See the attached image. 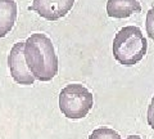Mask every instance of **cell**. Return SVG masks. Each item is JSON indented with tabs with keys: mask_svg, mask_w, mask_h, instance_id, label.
Listing matches in <instances>:
<instances>
[{
	"mask_svg": "<svg viewBox=\"0 0 154 139\" xmlns=\"http://www.w3.org/2000/svg\"><path fill=\"white\" fill-rule=\"evenodd\" d=\"M25 41L16 43L8 55V65L14 81L21 85H32L35 77L30 72L25 61Z\"/></svg>",
	"mask_w": 154,
	"mask_h": 139,
	"instance_id": "277c9868",
	"label": "cell"
},
{
	"mask_svg": "<svg viewBox=\"0 0 154 139\" xmlns=\"http://www.w3.org/2000/svg\"><path fill=\"white\" fill-rule=\"evenodd\" d=\"M73 3L75 0H33L28 9L37 12L38 16L48 21H57L71 11Z\"/></svg>",
	"mask_w": 154,
	"mask_h": 139,
	"instance_id": "5b68a950",
	"label": "cell"
},
{
	"mask_svg": "<svg viewBox=\"0 0 154 139\" xmlns=\"http://www.w3.org/2000/svg\"><path fill=\"white\" fill-rule=\"evenodd\" d=\"M89 139H122L121 135L110 128H99L93 130Z\"/></svg>",
	"mask_w": 154,
	"mask_h": 139,
	"instance_id": "ba28073f",
	"label": "cell"
},
{
	"mask_svg": "<svg viewBox=\"0 0 154 139\" xmlns=\"http://www.w3.org/2000/svg\"><path fill=\"white\" fill-rule=\"evenodd\" d=\"M17 20L16 0H0V37H4L13 28Z\"/></svg>",
	"mask_w": 154,
	"mask_h": 139,
	"instance_id": "52a82bcc",
	"label": "cell"
},
{
	"mask_svg": "<svg viewBox=\"0 0 154 139\" xmlns=\"http://www.w3.org/2000/svg\"><path fill=\"white\" fill-rule=\"evenodd\" d=\"M94 106L93 93L82 84H69L59 94V108L71 120L84 118Z\"/></svg>",
	"mask_w": 154,
	"mask_h": 139,
	"instance_id": "3957f363",
	"label": "cell"
},
{
	"mask_svg": "<svg viewBox=\"0 0 154 139\" xmlns=\"http://www.w3.org/2000/svg\"><path fill=\"white\" fill-rule=\"evenodd\" d=\"M126 139H141V138L139 137V135H130V137H127Z\"/></svg>",
	"mask_w": 154,
	"mask_h": 139,
	"instance_id": "9c48e42d",
	"label": "cell"
},
{
	"mask_svg": "<svg viewBox=\"0 0 154 139\" xmlns=\"http://www.w3.org/2000/svg\"><path fill=\"white\" fill-rule=\"evenodd\" d=\"M146 50V39L139 27L125 26L116 33L113 40V57L121 65H136L144 58Z\"/></svg>",
	"mask_w": 154,
	"mask_h": 139,
	"instance_id": "7a4b0ae2",
	"label": "cell"
},
{
	"mask_svg": "<svg viewBox=\"0 0 154 139\" xmlns=\"http://www.w3.org/2000/svg\"><path fill=\"white\" fill-rule=\"evenodd\" d=\"M141 12V4L139 0H108L107 13L113 18H126L132 13Z\"/></svg>",
	"mask_w": 154,
	"mask_h": 139,
	"instance_id": "8992f818",
	"label": "cell"
},
{
	"mask_svg": "<svg viewBox=\"0 0 154 139\" xmlns=\"http://www.w3.org/2000/svg\"><path fill=\"white\" fill-rule=\"evenodd\" d=\"M25 61L32 76L50 81L58 74V57L49 36L36 32L25 41Z\"/></svg>",
	"mask_w": 154,
	"mask_h": 139,
	"instance_id": "6da1fadb",
	"label": "cell"
}]
</instances>
